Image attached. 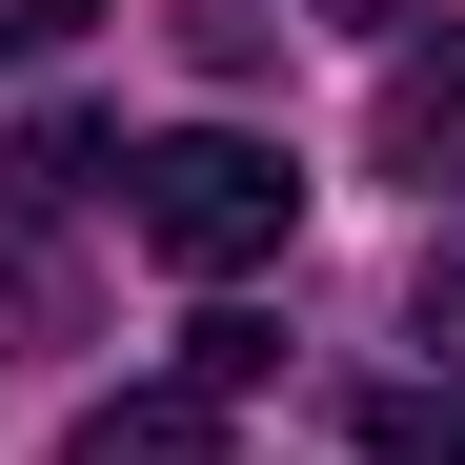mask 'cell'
Instances as JSON below:
<instances>
[{"label":"cell","instance_id":"6da1fadb","mask_svg":"<svg viewBox=\"0 0 465 465\" xmlns=\"http://www.w3.org/2000/svg\"><path fill=\"white\" fill-rule=\"evenodd\" d=\"M122 203H142V243H163L183 283H243V263H283L303 163L243 142V122H183V142H142V163H122Z\"/></svg>","mask_w":465,"mask_h":465},{"label":"cell","instance_id":"7a4b0ae2","mask_svg":"<svg viewBox=\"0 0 465 465\" xmlns=\"http://www.w3.org/2000/svg\"><path fill=\"white\" fill-rule=\"evenodd\" d=\"M364 142H384V183H425V203L465 183V21L384 61V102H364Z\"/></svg>","mask_w":465,"mask_h":465},{"label":"cell","instance_id":"3957f363","mask_svg":"<svg viewBox=\"0 0 465 465\" xmlns=\"http://www.w3.org/2000/svg\"><path fill=\"white\" fill-rule=\"evenodd\" d=\"M61 465H223V405H183V384H142V405H82V425H61Z\"/></svg>","mask_w":465,"mask_h":465},{"label":"cell","instance_id":"277c9868","mask_svg":"<svg viewBox=\"0 0 465 465\" xmlns=\"http://www.w3.org/2000/svg\"><path fill=\"white\" fill-rule=\"evenodd\" d=\"M364 465H465V405H445V384H384V405H364Z\"/></svg>","mask_w":465,"mask_h":465},{"label":"cell","instance_id":"5b68a950","mask_svg":"<svg viewBox=\"0 0 465 465\" xmlns=\"http://www.w3.org/2000/svg\"><path fill=\"white\" fill-rule=\"evenodd\" d=\"M263 364H283V344L243 324V303H203V324H183V405H223V384H263Z\"/></svg>","mask_w":465,"mask_h":465},{"label":"cell","instance_id":"8992f818","mask_svg":"<svg viewBox=\"0 0 465 465\" xmlns=\"http://www.w3.org/2000/svg\"><path fill=\"white\" fill-rule=\"evenodd\" d=\"M183 41H203V61H263L283 21H263V0H183Z\"/></svg>","mask_w":465,"mask_h":465},{"label":"cell","instance_id":"52a82bcc","mask_svg":"<svg viewBox=\"0 0 465 465\" xmlns=\"http://www.w3.org/2000/svg\"><path fill=\"white\" fill-rule=\"evenodd\" d=\"M102 0H0V61H41V41H82Z\"/></svg>","mask_w":465,"mask_h":465},{"label":"cell","instance_id":"ba28073f","mask_svg":"<svg viewBox=\"0 0 465 465\" xmlns=\"http://www.w3.org/2000/svg\"><path fill=\"white\" fill-rule=\"evenodd\" d=\"M425 344L465 364V243H425Z\"/></svg>","mask_w":465,"mask_h":465},{"label":"cell","instance_id":"9c48e42d","mask_svg":"<svg viewBox=\"0 0 465 465\" xmlns=\"http://www.w3.org/2000/svg\"><path fill=\"white\" fill-rule=\"evenodd\" d=\"M344 21H405V0H344Z\"/></svg>","mask_w":465,"mask_h":465}]
</instances>
